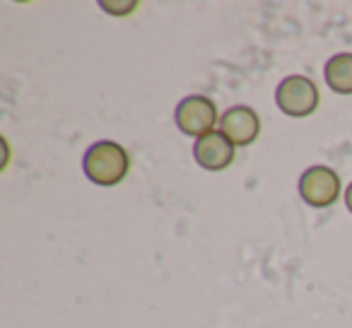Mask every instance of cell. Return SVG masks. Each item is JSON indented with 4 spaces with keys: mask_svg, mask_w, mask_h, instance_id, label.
Listing matches in <instances>:
<instances>
[{
    "mask_svg": "<svg viewBox=\"0 0 352 328\" xmlns=\"http://www.w3.org/2000/svg\"><path fill=\"white\" fill-rule=\"evenodd\" d=\"M85 177L97 186H116L131 169V157L126 147L113 140H99L87 147L82 157Z\"/></svg>",
    "mask_w": 352,
    "mask_h": 328,
    "instance_id": "1",
    "label": "cell"
},
{
    "mask_svg": "<svg viewBox=\"0 0 352 328\" xmlns=\"http://www.w3.org/2000/svg\"><path fill=\"white\" fill-rule=\"evenodd\" d=\"M275 104L283 113L294 118H304L316 111L318 107V89L304 75H289L275 89Z\"/></svg>",
    "mask_w": 352,
    "mask_h": 328,
    "instance_id": "2",
    "label": "cell"
},
{
    "mask_svg": "<svg viewBox=\"0 0 352 328\" xmlns=\"http://www.w3.org/2000/svg\"><path fill=\"white\" fill-rule=\"evenodd\" d=\"M174 121L184 135H191L198 140V138L212 133L217 123V107L212 99L203 97V94H191V97L179 102L174 111Z\"/></svg>",
    "mask_w": 352,
    "mask_h": 328,
    "instance_id": "3",
    "label": "cell"
},
{
    "mask_svg": "<svg viewBox=\"0 0 352 328\" xmlns=\"http://www.w3.org/2000/svg\"><path fill=\"white\" fill-rule=\"evenodd\" d=\"M299 196L311 208H328L340 196V179L331 167H309L299 177Z\"/></svg>",
    "mask_w": 352,
    "mask_h": 328,
    "instance_id": "4",
    "label": "cell"
},
{
    "mask_svg": "<svg viewBox=\"0 0 352 328\" xmlns=\"http://www.w3.org/2000/svg\"><path fill=\"white\" fill-rule=\"evenodd\" d=\"M220 133L232 142L234 147L251 145L261 133L258 113L249 107H232L222 113L220 118Z\"/></svg>",
    "mask_w": 352,
    "mask_h": 328,
    "instance_id": "5",
    "label": "cell"
},
{
    "mask_svg": "<svg viewBox=\"0 0 352 328\" xmlns=\"http://www.w3.org/2000/svg\"><path fill=\"white\" fill-rule=\"evenodd\" d=\"M193 157H196L198 167L208 169V172H222L234 162V145L220 131H212L196 140Z\"/></svg>",
    "mask_w": 352,
    "mask_h": 328,
    "instance_id": "6",
    "label": "cell"
},
{
    "mask_svg": "<svg viewBox=\"0 0 352 328\" xmlns=\"http://www.w3.org/2000/svg\"><path fill=\"white\" fill-rule=\"evenodd\" d=\"M326 85L338 94H352V54H336L323 70Z\"/></svg>",
    "mask_w": 352,
    "mask_h": 328,
    "instance_id": "7",
    "label": "cell"
},
{
    "mask_svg": "<svg viewBox=\"0 0 352 328\" xmlns=\"http://www.w3.org/2000/svg\"><path fill=\"white\" fill-rule=\"evenodd\" d=\"M99 6H102V10H107L109 15H131L138 8V3L135 0H126V3H109V0H102Z\"/></svg>",
    "mask_w": 352,
    "mask_h": 328,
    "instance_id": "8",
    "label": "cell"
},
{
    "mask_svg": "<svg viewBox=\"0 0 352 328\" xmlns=\"http://www.w3.org/2000/svg\"><path fill=\"white\" fill-rule=\"evenodd\" d=\"M345 206H347V210L352 212V182H350V186H347V191H345Z\"/></svg>",
    "mask_w": 352,
    "mask_h": 328,
    "instance_id": "9",
    "label": "cell"
}]
</instances>
